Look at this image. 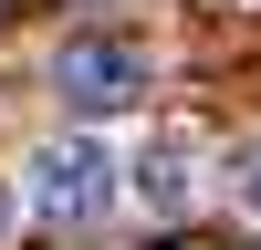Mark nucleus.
Wrapping results in <instances>:
<instances>
[{"instance_id": "nucleus-1", "label": "nucleus", "mask_w": 261, "mask_h": 250, "mask_svg": "<svg viewBox=\"0 0 261 250\" xmlns=\"http://www.w3.org/2000/svg\"><path fill=\"white\" fill-rule=\"evenodd\" d=\"M125 198V167L105 157V136H53L21 157V208L42 229H105Z\"/></svg>"}, {"instance_id": "nucleus-2", "label": "nucleus", "mask_w": 261, "mask_h": 250, "mask_svg": "<svg viewBox=\"0 0 261 250\" xmlns=\"http://www.w3.org/2000/svg\"><path fill=\"white\" fill-rule=\"evenodd\" d=\"M53 94L73 115H125V104H146V52L115 42V32H73L53 52Z\"/></svg>"}, {"instance_id": "nucleus-3", "label": "nucleus", "mask_w": 261, "mask_h": 250, "mask_svg": "<svg viewBox=\"0 0 261 250\" xmlns=\"http://www.w3.org/2000/svg\"><path fill=\"white\" fill-rule=\"evenodd\" d=\"M136 198L157 208V219H178L188 198H199V136H157L136 157Z\"/></svg>"}, {"instance_id": "nucleus-4", "label": "nucleus", "mask_w": 261, "mask_h": 250, "mask_svg": "<svg viewBox=\"0 0 261 250\" xmlns=\"http://www.w3.org/2000/svg\"><path fill=\"white\" fill-rule=\"evenodd\" d=\"M230 198H241V208H261V136L230 157Z\"/></svg>"}, {"instance_id": "nucleus-5", "label": "nucleus", "mask_w": 261, "mask_h": 250, "mask_svg": "<svg viewBox=\"0 0 261 250\" xmlns=\"http://www.w3.org/2000/svg\"><path fill=\"white\" fill-rule=\"evenodd\" d=\"M0 229H11V198H0Z\"/></svg>"}, {"instance_id": "nucleus-6", "label": "nucleus", "mask_w": 261, "mask_h": 250, "mask_svg": "<svg viewBox=\"0 0 261 250\" xmlns=\"http://www.w3.org/2000/svg\"><path fill=\"white\" fill-rule=\"evenodd\" d=\"M0 21H11V0H0Z\"/></svg>"}]
</instances>
